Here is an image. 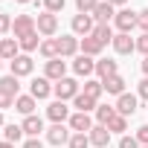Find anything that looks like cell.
<instances>
[{
	"label": "cell",
	"mask_w": 148,
	"mask_h": 148,
	"mask_svg": "<svg viewBox=\"0 0 148 148\" xmlns=\"http://www.w3.org/2000/svg\"><path fill=\"white\" fill-rule=\"evenodd\" d=\"M44 9L55 15V12H61V9H64V0H44Z\"/></svg>",
	"instance_id": "cell-35"
},
{
	"label": "cell",
	"mask_w": 148,
	"mask_h": 148,
	"mask_svg": "<svg viewBox=\"0 0 148 148\" xmlns=\"http://www.w3.org/2000/svg\"><path fill=\"white\" fill-rule=\"evenodd\" d=\"M113 49H116L119 55H131V52L136 49V41H134L128 32H119V35H113Z\"/></svg>",
	"instance_id": "cell-7"
},
{
	"label": "cell",
	"mask_w": 148,
	"mask_h": 148,
	"mask_svg": "<svg viewBox=\"0 0 148 148\" xmlns=\"http://www.w3.org/2000/svg\"><path fill=\"white\" fill-rule=\"evenodd\" d=\"M67 145H70V148H87V145H90V136H87V134H73Z\"/></svg>",
	"instance_id": "cell-32"
},
{
	"label": "cell",
	"mask_w": 148,
	"mask_h": 148,
	"mask_svg": "<svg viewBox=\"0 0 148 148\" xmlns=\"http://www.w3.org/2000/svg\"><path fill=\"white\" fill-rule=\"evenodd\" d=\"M52 93V84H49V79L44 76V79H32V84H29V96H35V99H47Z\"/></svg>",
	"instance_id": "cell-11"
},
{
	"label": "cell",
	"mask_w": 148,
	"mask_h": 148,
	"mask_svg": "<svg viewBox=\"0 0 148 148\" xmlns=\"http://www.w3.org/2000/svg\"><path fill=\"white\" fill-rule=\"evenodd\" d=\"M116 113H119V116H131V113H136V96L122 93V96L116 99Z\"/></svg>",
	"instance_id": "cell-12"
},
{
	"label": "cell",
	"mask_w": 148,
	"mask_h": 148,
	"mask_svg": "<svg viewBox=\"0 0 148 148\" xmlns=\"http://www.w3.org/2000/svg\"><path fill=\"white\" fill-rule=\"evenodd\" d=\"M87 136H90V145H96V148H108V142H110V131H108V125H93Z\"/></svg>",
	"instance_id": "cell-8"
},
{
	"label": "cell",
	"mask_w": 148,
	"mask_h": 148,
	"mask_svg": "<svg viewBox=\"0 0 148 148\" xmlns=\"http://www.w3.org/2000/svg\"><path fill=\"white\" fill-rule=\"evenodd\" d=\"M35 102H38L35 96H18V99H15V110L23 113V116H32V113H35Z\"/></svg>",
	"instance_id": "cell-19"
},
{
	"label": "cell",
	"mask_w": 148,
	"mask_h": 148,
	"mask_svg": "<svg viewBox=\"0 0 148 148\" xmlns=\"http://www.w3.org/2000/svg\"><path fill=\"white\" fill-rule=\"evenodd\" d=\"M21 128H23V134H26V136H38V134L44 131V122H41V116H35V113H32V116H26V119H23V125H21Z\"/></svg>",
	"instance_id": "cell-20"
},
{
	"label": "cell",
	"mask_w": 148,
	"mask_h": 148,
	"mask_svg": "<svg viewBox=\"0 0 148 148\" xmlns=\"http://www.w3.org/2000/svg\"><path fill=\"white\" fill-rule=\"evenodd\" d=\"M0 64H3V58H0Z\"/></svg>",
	"instance_id": "cell-49"
},
{
	"label": "cell",
	"mask_w": 148,
	"mask_h": 148,
	"mask_svg": "<svg viewBox=\"0 0 148 148\" xmlns=\"http://www.w3.org/2000/svg\"><path fill=\"white\" fill-rule=\"evenodd\" d=\"M79 47H82V55H90V58L102 52V44H99V41L93 38V35H87V38H82V44H79Z\"/></svg>",
	"instance_id": "cell-24"
},
{
	"label": "cell",
	"mask_w": 148,
	"mask_h": 148,
	"mask_svg": "<svg viewBox=\"0 0 148 148\" xmlns=\"http://www.w3.org/2000/svg\"><path fill=\"white\" fill-rule=\"evenodd\" d=\"M82 93L99 102V96L105 93V84H102V82H93V79H87V82H84V90H82Z\"/></svg>",
	"instance_id": "cell-28"
},
{
	"label": "cell",
	"mask_w": 148,
	"mask_h": 148,
	"mask_svg": "<svg viewBox=\"0 0 148 148\" xmlns=\"http://www.w3.org/2000/svg\"><path fill=\"white\" fill-rule=\"evenodd\" d=\"M73 105L79 108V113H90V110H96V99H90V96H84V93H79L76 99H73Z\"/></svg>",
	"instance_id": "cell-27"
},
{
	"label": "cell",
	"mask_w": 148,
	"mask_h": 148,
	"mask_svg": "<svg viewBox=\"0 0 148 148\" xmlns=\"http://www.w3.org/2000/svg\"><path fill=\"white\" fill-rule=\"evenodd\" d=\"M142 148H148V145H142Z\"/></svg>",
	"instance_id": "cell-50"
},
{
	"label": "cell",
	"mask_w": 148,
	"mask_h": 148,
	"mask_svg": "<svg viewBox=\"0 0 148 148\" xmlns=\"http://www.w3.org/2000/svg\"><path fill=\"white\" fill-rule=\"evenodd\" d=\"M96 6H99V0H76V9H79L82 15H90Z\"/></svg>",
	"instance_id": "cell-34"
},
{
	"label": "cell",
	"mask_w": 148,
	"mask_h": 148,
	"mask_svg": "<svg viewBox=\"0 0 148 148\" xmlns=\"http://www.w3.org/2000/svg\"><path fill=\"white\" fill-rule=\"evenodd\" d=\"M44 73H47L49 82H61L64 73H67V64H64L61 58H52V61H47V70H44Z\"/></svg>",
	"instance_id": "cell-16"
},
{
	"label": "cell",
	"mask_w": 148,
	"mask_h": 148,
	"mask_svg": "<svg viewBox=\"0 0 148 148\" xmlns=\"http://www.w3.org/2000/svg\"><path fill=\"white\" fill-rule=\"evenodd\" d=\"M119 148H139V142H136V136H122Z\"/></svg>",
	"instance_id": "cell-39"
},
{
	"label": "cell",
	"mask_w": 148,
	"mask_h": 148,
	"mask_svg": "<svg viewBox=\"0 0 148 148\" xmlns=\"http://www.w3.org/2000/svg\"><path fill=\"white\" fill-rule=\"evenodd\" d=\"M70 128L76 131V134H90V128H93L90 113H73L70 116Z\"/></svg>",
	"instance_id": "cell-10"
},
{
	"label": "cell",
	"mask_w": 148,
	"mask_h": 148,
	"mask_svg": "<svg viewBox=\"0 0 148 148\" xmlns=\"http://www.w3.org/2000/svg\"><path fill=\"white\" fill-rule=\"evenodd\" d=\"M52 93H55L61 102H67V99H76L82 90H79V82H76V79H67V76H64L61 82L52 84Z\"/></svg>",
	"instance_id": "cell-1"
},
{
	"label": "cell",
	"mask_w": 148,
	"mask_h": 148,
	"mask_svg": "<svg viewBox=\"0 0 148 148\" xmlns=\"http://www.w3.org/2000/svg\"><path fill=\"white\" fill-rule=\"evenodd\" d=\"M12 105H15V96H9V93L0 90V110H6V108H12Z\"/></svg>",
	"instance_id": "cell-38"
},
{
	"label": "cell",
	"mask_w": 148,
	"mask_h": 148,
	"mask_svg": "<svg viewBox=\"0 0 148 148\" xmlns=\"http://www.w3.org/2000/svg\"><path fill=\"white\" fill-rule=\"evenodd\" d=\"M3 136H6V142H12V145H15V142H21L23 128H21V125H6V128H3Z\"/></svg>",
	"instance_id": "cell-31"
},
{
	"label": "cell",
	"mask_w": 148,
	"mask_h": 148,
	"mask_svg": "<svg viewBox=\"0 0 148 148\" xmlns=\"http://www.w3.org/2000/svg\"><path fill=\"white\" fill-rule=\"evenodd\" d=\"M110 6H122V3H128V0H108Z\"/></svg>",
	"instance_id": "cell-44"
},
{
	"label": "cell",
	"mask_w": 148,
	"mask_h": 148,
	"mask_svg": "<svg viewBox=\"0 0 148 148\" xmlns=\"http://www.w3.org/2000/svg\"><path fill=\"white\" fill-rule=\"evenodd\" d=\"M47 142H52V145H64V142H70V131H67L64 125H52V128L47 131Z\"/></svg>",
	"instance_id": "cell-18"
},
{
	"label": "cell",
	"mask_w": 148,
	"mask_h": 148,
	"mask_svg": "<svg viewBox=\"0 0 148 148\" xmlns=\"http://www.w3.org/2000/svg\"><path fill=\"white\" fill-rule=\"evenodd\" d=\"M136 26H139L142 32H148V9H142V12H136Z\"/></svg>",
	"instance_id": "cell-36"
},
{
	"label": "cell",
	"mask_w": 148,
	"mask_h": 148,
	"mask_svg": "<svg viewBox=\"0 0 148 148\" xmlns=\"http://www.w3.org/2000/svg\"><path fill=\"white\" fill-rule=\"evenodd\" d=\"M73 70H76V76H90V73H96V61L90 55H79L76 61H73Z\"/></svg>",
	"instance_id": "cell-13"
},
{
	"label": "cell",
	"mask_w": 148,
	"mask_h": 148,
	"mask_svg": "<svg viewBox=\"0 0 148 148\" xmlns=\"http://www.w3.org/2000/svg\"><path fill=\"white\" fill-rule=\"evenodd\" d=\"M93 29H96V23H93V15H76V18H73V32H76V35H93Z\"/></svg>",
	"instance_id": "cell-5"
},
{
	"label": "cell",
	"mask_w": 148,
	"mask_h": 148,
	"mask_svg": "<svg viewBox=\"0 0 148 148\" xmlns=\"http://www.w3.org/2000/svg\"><path fill=\"white\" fill-rule=\"evenodd\" d=\"M38 52L47 58V61H52V58H58V41L55 38H47V41H41V47H38Z\"/></svg>",
	"instance_id": "cell-25"
},
{
	"label": "cell",
	"mask_w": 148,
	"mask_h": 148,
	"mask_svg": "<svg viewBox=\"0 0 148 148\" xmlns=\"http://www.w3.org/2000/svg\"><path fill=\"white\" fill-rule=\"evenodd\" d=\"M0 90L18 99V90H21V84H18V76H3V79H0Z\"/></svg>",
	"instance_id": "cell-26"
},
{
	"label": "cell",
	"mask_w": 148,
	"mask_h": 148,
	"mask_svg": "<svg viewBox=\"0 0 148 148\" xmlns=\"http://www.w3.org/2000/svg\"><path fill=\"white\" fill-rule=\"evenodd\" d=\"M9 29H12V18H9L6 12H0V35H6Z\"/></svg>",
	"instance_id": "cell-37"
},
{
	"label": "cell",
	"mask_w": 148,
	"mask_h": 148,
	"mask_svg": "<svg viewBox=\"0 0 148 148\" xmlns=\"http://www.w3.org/2000/svg\"><path fill=\"white\" fill-rule=\"evenodd\" d=\"M93 38L105 47V44H113V29L108 26V23H96V29H93Z\"/></svg>",
	"instance_id": "cell-23"
},
{
	"label": "cell",
	"mask_w": 148,
	"mask_h": 148,
	"mask_svg": "<svg viewBox=\"0 0 148 148\" xmlns=\"http://www.w3.org/2000/svg\"><path fill=\"white\" fill-rule=\"evenodd\" d=\"M116 70H119V67H116V61H110V58H102V61H96V73L102 76V82H105V79H110V76H119Z\"/></svg>",
	"instance_id": "cell-21"
},
{
	"label": "cell",
	"mask_w": 148,
	"mask_h": 148,
	"mask_svg": "<svg viewBox=\"0 0 148 148\" xmlns=\"http://www.w3.org/2000/svg\"><path fill=\"white\" fill-rule=\"evenodd\" d=\"M0 148H15V145L12 142H0Z\"/></svg>",
	"instance_id": "cell-46"
},
{
	"label": "cell",
	"mask_w": 148,
	"mask_h": 148,
	"mask_svg": "<svg viewBox=\"0 0 148 148\" xmlns=\"http://www.w3.org/2000/svg\"><path fill=\"white\" fill-rule=\"evenodd\" d=\"M0 125H3V110H0Z\"/></svg>",
	"instance_id": "cell-47"
},
{
	"label": "cell",
	"mask_w": 148,
	"mask_h": 148,
	"mask_svg": "<svg viewBox=\"0 0 148 148\" xmlns=\"http://www.w3.org/2000/svg\"><path fill=\"white\" fill-rule=\"evenodd\" d=\"M35 29H38L41 35H47V38H49V35H55V32H58V18H55L52 12H44V15H38V18H35Z\"/></svg>",
	"instance_id": "cell-2"
},
{
	"label": "cell",
	"mask_w": 148,
	"mask_h": 148,
	"mask_svg": "<svg viewBox=\"0 0 148 148\" xmlns=\"http://www.w3.org/2000/svg\"><path fill=\"white\" fill-rule=\"evenodd\" d=\"M18 3H29V0H18Z\"/></svg>",
	"instance_id": "cell-48"
},
{
	"label": "cell",
	"mask_w": 148,
	"mask_h": 148,
	"mask_svg": "<svg viewBox=\"0 0 148 148\" xmlns=\"http://www.w3.org/2000/svg\"><path fill=\"white\" fill-rule=\"evenodd\" d=\"M32 67H35V61L29 58V55H18L15 61H12V76H29V73H32Z\"/></svg>",
	"instance_id": "cell-15"
},
{
	"label": "cell",
	"mask_w": 148,
	"mask_h": 148,
	"mask_svg": "<svg viewBox=\"0 0 148 148\" xmlns=\"http://www.w3.org/2000/svg\"><path fill=\"white\" fill-rule=\"evenodd\" d=\"M18 38H0V58L3 61H15L18 58Z\"/></svg>",
	"instance_id": "cell-14"
},
{
	"label": "cell",
	"mask_w": 148,
	"mask_h": 148,
	"mask_svg": "<svg viewBox=\"0 0 148 148\" xmlns=\"http://www.w3.org/2000/svg\"><path fill=\"white\" fill-rule=\"evenodd\" d=\"M136 49H139V52H145V55H148V32H142V35H139V38H136Z\"/></svg>",
	"instance_id": "cell-41"
},
{
	"label": "cell",
	"mask_w": 148,
	"mask_h": 148,
	"mask_svg": "<svg viewBox=\"0 0 148 148\" xmlns=\"http://www.w3.org/2000/svg\"><path fill=\"white\" fill-rule=\"evenodd\" d=\"M47 116H49V119H52L55 125H64V119L70 116V108H67V105H64L61 99H55V102H52V105L47 108Z\"/></svg>",
	"instance_id": "cell-9"
},
{
	"label": "cell",
	"mask_w": 148,
	"mask_h": 148,
	"mask_svg": "<svg viewBox=\"0 0 148 148\" xmlns=\"http://www.w3.org/2000/svg\"><path fill=\"white\" fill-rule=\"evenodd\" d=\"M23 148H44V145H41V139H38V136H29V139L23 142Z\"/></svg>",
	"instance_id": "cell-42"
},
{
	"label": "cell",
	"mask_w": 148,
	"mask_h": 148,
	"mask_svg": "<svg viewBox=\"0 0 148 148\" xmlns=\"http://www.w3.org/2000/svg\"><path fill=\"white\" fill-rule=\"evenodd\" d=\"M102 84H105V93H113V96H122V93H125V79H122V76H110V79H105Z\"/></svg>",
	"instance_id": "cell-22"
},
{
	"label": "cell",
	"mask_w": 148,
	"mask_h": 148,
	"mask_svg": "<svg viewBox=\"0 0 148 148\" xmlns=\"http://www.w3.org/2000/svg\"><path fill=\"white\" fill-rule=\"evenodd\" d=\"M18 44H21V49L32 52V49H38V47H41V38H38V32H29V35L18 38Z\"/></svg>",
	"instance_id": "cell-29"
},
{
	"label": "cell",
	"mask_w": 148,
	"mask_h": 148,
	"mask_svg": "<svg viewBox=\"0 0 148 148\" xmlns=\"http://www.w3.org/2000/svg\"><path fill=\"white\" fill-rule=\"evenodd\" d=\"M139 96L148 102V79H142V82H139Z\"/></svg>",
	"instance_id": "cell-43"
},
{
	"label": "cell",
	"mask_w": 148,
	"mask_h": 148,
	"mask_svg": "<svg viewBox=\"0 0 148 148\" xmlns=\"http://www.w3.org/2000/svg\"><path fill=\"white\" fill-rule=\"evenodd\" d=\"M55 41H58V58H70V55L79 52V38L76 35H61Z\"/></svg>",
	"instance_id": "cell-4"
},
{
	"label": "cell",
	"mask_w": 148,
	"mask_h": 148,
	"mask_svg": "<svg viewBox=\"0 0 148 148\" xmlns=\"http://www.w3.org/2000/svg\"><path fill=\"white\" fill-rule=\"evenodd\" d=\"M136 142H139V145H148V125L136 128Z\"/></svg>",
	"instance_id": "cell-40"
},
{
	"label": "cell",
	"mask_w": 148,
	"mask_h": 148,
	"mask_svg": "<svg viewBox=\"0 0 148 148\" xmlns=\"http://www.w3.org/2000/svg\"><path fill=\"white\" fill-rule=\"evenodd\" d=\"M90 15H93V21H96V23H108L110 18H116V12H113V6L108 3V0H99V6H96Z\"/></svg>",
	"instance_id": "cell-17"
},
{
	"label": "cell",
	"mask_w": 148,
	"mask_h": 148,
	"mask_svg": "<svg viewBox=\"0 0 148 148\" xmlns=\"http://www.w3.org/2000/svg\"><path fill=\"white\" fill-rule=\"evenodd\" d=\"M142 73L148 76V55H145V61H142Z\"/></svg>",
	"instance_id": "cell-45"
},
{
	"label": "cell",
	"mask_w": 148,
	"mask_h": 148,
	"mask_svg": "<svg viewBox=\"0 0 148 148\" xmlns=\"http://www.w3.org/2000/svg\"><path fill=\"white\" fill-rule=\"evenodd\" d=\"M113 116H116V108H110V105H99V108H96V119H99V125H108Z\"/></svg>",
	"instance_id": "cell-30"
},
{
	"label": "cell",
	"mask_w": 148,
	"mask_h": 148,
	"mask_svg": "<svg viewBox=\"0 0 148 148\" xmlns=\"http://www.w3.org/2000/svg\"><path fill=\"white\" fill-rule=\"evenodd\" d=\"M12 32H15V38H23V35H29V32H38V29H35V18H32V15H18V18L12 21Z\"/></svg>",
	"instance_id": "cell-3"
},
{
	"label": "cell",
	"mask_w": 148,
	"mask_h": 148,
	"mask_svg": "<svg viewBox=\"0 0 148 148\" xmlns=\"http://www.w3.org/2000/svg\"><path fill=\"white\" fill-rule=\"evenodd\" d=\"M125 128H128V119H125V116H119V113L108 122V131H116V134H119V131H125Z\"/></svg>",
	"instance_id": "cell-33"
},
{
	"label": "cell",
	"mask_w": 148,
	"mask_h": 148,
	"mask_svg": "<svg viewBox=\"0 0 148 148\" xmlns=\"http://www.w3.org/2000/svg\"><path fill=\"white\" fill-rule=\"evenodd\" d=\"M113 23H116V29H119V32H128V35H131V29L136 26V12H131V9H122V12H116Z\"/></svg>",
	"instance_id": "cell-6"
}]
</instances>
